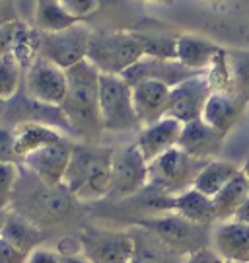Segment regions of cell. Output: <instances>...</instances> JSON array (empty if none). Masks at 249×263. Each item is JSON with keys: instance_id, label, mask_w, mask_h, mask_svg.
Returning a JSON list of instances; mask_svg holds the SVG:
<instances>
[{"instance_id": "obj_1", "label": "cell", "mask_w": 249, "mask_h": 263, "mask_svg": "<svg viewBox=\"0 0 249 263\" xmlns=\"http://www.w3.org/2000/svg\"><path fill=\"white\" fill-rule=\"evenodd\" d=\"M12 211H18L39 228L68 226L80 215V201L61 183L49 185L20 166V179L12 201Z\"/></svg>"}, {"instance_id": "obj_2", "label": "cell", "mask_w": 249, "mask_h": 263, "mask_svg": "<svg viewBox=\"0 0 249 263\" xmlns=\"http://www.w3.org/2000/svg\"><path fill=\"white\" fill-rule=\"evenodd\" d=\"M68 90L61 104L72 135L84 142H98L103 133L100 113V76L102 72L86 59L66 70Z\"/></svg>"}, {"instance_id": "obj_3", "label": "cell", "mask_w": 249, "mask_h": 263, "mask_svg": "<svg viewBox=\"0 0 249 263\" xmlns=\"http://www.w3.org/2000/svg\"><path fill=\"white\" fill-rule=\"evenodd\" d=\"M113 152V148L100 146L98 142L74 144L63 185L80 203H95L107 197Z\"/></svg>"}, {"instance_id": "obj_4", "label": "cell", "mask_w": 249, "mask_h": 263, "mask_svg": "<svg viewBox=\"0 0 249 263\" xmlns=\"http://www.w3.org/2000/svg\"><path fill=\"white\" fill-rule=\"evenodd\" d=\"M144 57V47L130 29H92L88 61L102 74H123Z\"/></svg>"}, {"instance_id": "obj_5", "label": "cell", "mask_w": 249, "mask_h": 263, "mask_svg": "<svg viewBox=\"0 0 249 263\" xmlns=\"http://www.w3.org/2000/svg\"><path fill=\"white\" fill-rule=\"evenodd\" d=\"M129 226L146 228L156 234L162 242L174 248L181 255H191L197 250L208 248L213 242V226H203L191 222L177 213H162V215L137 218Z\"/></svg>"}, {"instance_id": "obj_6", "label": "cell", "mask_w": 249, "mask_h": 263, "mask_svg": "<svg viewBox=\"0 0 249 263\" xmlns=\"http://www.w3.org/2000/svg\"><path fill=\"white\" fill-rule=\"evenodd\" d=\"M100 113L103 131H140L142 125L132 104V86L121 74L100 76Z\"/></svg>"}, {"instance_id": "obj_7", "label": "cell", "mask_w": 249, "mask_h": 263, "mask_svg": "<svg viewBox=\"0 0 249 263\" xmlns=\"http://www.w3.org/2000/svg\"><path fill=\"white\" fill-rule=\"evenodd\" d=\"M206 162L210 160L193 158L176 146L148 164V185L166 195H179L193 187L195 179Z\"/></svg>"}, {"instance_id": "obj_8", "label": "cell", "mask_w": 249, "mask_h": 263, "mask_svg": "<svg viewBox=\"0 0 249 263\" xmlns=\"http://www.w3.org/2000/svg\"><path fill=\"white\" fill-rule=\"evenodd\" d=\"M148 185V162L144 160L139 146L132 142L125 148L113 152L111 162L109 191L103 201H123Z\"/></svg>"}, {"instance_id": "obj_9", "label": "cell", "mask_w": 249, "mask_h": 263, "mask_svg": "<svg viewBox=\"0 0 249 263\" xmlns=\"http://www.w3.org/2000/svg\"><path fill=\"white\" fill-rule=\"evenodd\" d=\"M82 254L92 263H130L135 242L127 230L84 226L80 232Z\"/></svg>"}, {"instance_id": "obj_10", "label": "cell", "mask_w": 249, "mask_h": 263, "mask_svg": "<svg viewBox=\"0 0 249 263\" xmlns=\"http://www.w3.org/2000/svg\"><path fill=\"white\" fill-rule=\"evenodd\" d=\"M90 37H92V29L82 22H78L70 28L63 29V31L43 33L39 55L53 61L61 68L68 70L74 65L88 59Z\"/></svg>"}, {"instance_id": "obj_11", "label": "cell", "mask_w": 249, "mask_h": 263, "mask_svg": "<svg viewBox=\"0 0 249 263\" xmlns=\"http://www.w3.org/2000/svg\"><path fill=\"white\" fill-rule=\"evenodd\" d=\"M0 123H4L8 127H16L20 123H43L56 131L74 137L72 127L66 119L65 111L61 109V105L37 102L24 92V88L12 100L6 102V109H4V115L0 117Z\"/></svg>"}, {"instance_id": "obj_12", "label": "cell", "mask_w": 249, "mask_h": 263, "mask_svg": "<svg viewBox=\"0 0 249 263\" xmlns=\"http://www.w3.org/2000/svg\"><path fill=\"white\" fill-rule=\"evenodd\" d=\"M68 90L66 70L45 57H37L24 76V92L37 102L61 105Z\"/></svg>"}, {"instance_id": "obj_13", "label": "cell", "mask_w": 249, "mask_h": 263, "mask_svg": "<svg viewBox=\"0 0 249 263\" xmlns=\"http://www.w3.org/2000/svg\"><path fill=\"white\" fill-rule=\"evenodd\" d=\"M74 144L76 142H72L68 137H63L53 144L29 152L22 162V166L49 185H61L72 158Z\"/></svg>"}, {"instance_id": "obj_14", "label": "cell", "mask_w": 249, "mask_h": 263, "mask_svg": "<svg viewBox=\"0 0 249 263\" xmlns=\"http://www.w3.org/2000/svg\"><path fill=\"white\" fill-rule=\"evenodd\" d=\"M213 84H210L206 72L197 74L181 82V84L174 86L171 94H169L167 117H174L181 123L201 119L204 105L208 102V98L213 96Z\"/></svg>"}, {"instance_id": "obj_15", "label": "cell", "mask_w": 249, "mask_h": 263, "mask_svg": "<svg viewBox=\"0 0 249 263\" xmlns=\"http://www.w3.org/2000/svg\"><path fill=\"white\" fill-rule=\"evenodd\" d=\"M197 74H203V72L185 66L177 59H156V57L144 55L130 68H127L121 76L130 86L144 82V80H156V82H162V84L174 88V86L181 84V82H185V80H189V78H193Z\"/></svg>"}, {"instance_id": "obj_16", "label": "cell", "mask_w": 249, "mask_h": 263, "mask_svg": "<svg viewBox=\"0 0 249 263\" xmlns=\"http://www.w3.org/2000/svg\"><path fill=\"white\" fill-rule=\"evenodd\" d=\"M226 137L228 135L214 129L213 125H208L201 117V119H195V121L183 123V131H181L177 146L193 158L214 160L224 148Z\"/></svg>"}, {"instance_id": "obj_17", "label": "cell", "mask_w": 249, "mask_h": 263, "mask_svg": "<svg viewBox=\"0 0 249 263\" xmlns=\"http://www.w3.org/2000/svg\"><path fill=\"white\" fill-rule=\"evenodd\" d=\"M181 131H183V123L174 119V117H164L152 125L142 127L137 135L135 144L139 146L144 160L150 164L152 160L162 156L164 152L176 148L179 137H181Z\"/></svg>"}, {"instance_id": "obj_18", "label": "cell", "mask_w": 249, "mask_h": 263, "mask_svg": "<svg viewBox=\"0 0 249 263\" xmlns=\"http://www.w3.org/2000/svg\"><path fill=\"white\" fill-rule=\"evenodd\" d=\"M171 88L156 80H144L132 86V104L142 127L167 117Z\"/></svg>"}, {"instance_id": "obj_19", "label": "cell", "mask_w": 249, "mask_h": 263, "mask_svg": "<svg viewBox=\"0 0 249 263\" xmlns=\"http://www.w3.org/2000/svg\"><path fill=\"white\" fill-rule=\"evenodd\" d=\"M249 100L230 92H213L204 105L203 119L224 135H230L243 119Z\"/></svg>"}, {"instance_id": "obj_20", "label": "cell", "mask_w": 249, "mask_h": 263, "mask_svg": "<svg viewBox=\"0 0 249 263\" xmlns=\"http://www.w3.org/2000/svg\"><path fill=\"white\" fill-rule=\"evenodd\" d=\"M213 250L224 261L249 263V224L224 220L213 228Z\"/></svg>"}, {"instance_id": "obj_21", "label": "cell", "mask_w": 249, "mask_h": 263, "mask_svg": "<svg viewBox=\"0 0 249 263\" xmlns=\"http://www.w3.org/2000/svg\"><path fill=\"white\" fill-rule=\"evenodd\" d=\"M129 232L135 242L130 263H185V255L169 248L146 228L129 226Z\"/></svg>"}, {"instance_id": "obj_22", "label": "cell", "mask_w": 249, "mask_h": 263, "mask_svg": "<svg viewBox=\"0 0 249 263\" xmlns=\"http://www.w3.org/2000/svg\"><path fill=\"white\" fill-rule=\"evenodd\" d=\"M222 49L210 39L199 37L193 33H179L177 39V61L183 63L185 66L199 70V72H206L214 59L218 57Z\"/></svg>"}, {"instance_id": "obj_23", "label": "cell", "mask_w": 249, "mask_h": 263, "mask_svg": "<svg viewBox=\"0 0 249 263\" xmlns=\"http://www.w3.org/2000/svg\"><path fill=\"white\" fill-rule=\"evenodd\" d=\"M171 213H177L187 220L203 226H214L218 222V215H216L213 197L204 195L195 187L187 189L179 195H174Z\"/></svg>"}, {"instance_id": "obj_24", "label": "cell", "mask_w": 249, "mask_h": 263, "mask_svg": "<svg viewBox=\"0 0 249 263\" xmlns=\"http://www.w3.org/2000/svg\"><path fill=\"white\" fill-rule=\"evenodd\" d=\"M2 238L8 240L12 246H16L24 254H31L39 246L47 240V234L43 228L29 220L28 216H24L18 211H10L6 226L2 230Z\"/></svg>"}, {"instance_id": "obj_25", "label": "cell", "mask_w": 249, "mask_h": 263, "mask_svg": "<svg viewBox=\"0 0 249 263\" xmlns=\"http://www.w3.org/2000/svg\"><path fill=\"white\" fill-rule=\"evenodd\" d=\"M249 197V179L240 170L234 178L224 185V187L213 197L214 207H216V215H218V222L224 220H232L240 207L247 201Z\"/></svg>"}, {"instance_id": "obj_26", "label": "cell", "mask_w": 249, "mask_h": 263, "mask_svg": "<svg viewBox=\"0 0 249 263\" xmlns=\"http://www.w3.org/2000/svg\"><path fill=\"white\" fill-rule=\"evenodd\" d=\"M14 135H16V148L22 156V162L29 152L39 151L47 144H53L66 137L61 131H56L49 125H43V123H20L14 127Z\"/></svg>"}, {"instance_id": "obj_27", "label": "cell", "mask_w": 249, "mask_h": 263, "mask_svg": "<svg viewBox=\"0 0 249 263\" xmlns=\"http://www.w3.org/2000/svg\"><path fill=\"white\" fill-rule=\"evenodd\" d=\"M130 31H135L137 37L140 39L146 57L177 59V39H179L181 31H167V29H164V26H160V29L135 28Z\"/></svg>"}, {"instance_id": "obj_28", "label": "cell", "mask_w": 249, "mask_h": 263, "mask_svg": "<svg viewBox=\"0 0 249 263\" xmlns=\"http://www.w3.org/2000/svg\"><path fill=\"white\" fill-rule=\"evenodd\" d=\"M240 170L241 168L238 164L228 162V160H210V162H206V166L199 172L193 187L199 189L204 195H208V197H214Z\"/></svg>"}, {"instance_id": "obj_29", "label": "cell", "mask_w": 249, "mask_h": 263, "mask_svg": "<svg viewBox=\"0 0 249 263\" xmlns=\"http://www.w3.org/2000/svg\"><path fill=\"white\" fill-rule=\"evenodd\" d=\"M78 24V20L72 18L61 0H37L35 6V26L43 33H53V31H63Z\"/></svg>"}, {"instance_id": "obj_30", "label": "cell", "mask_w": 249, "mask_h": 263, "mask_svg": "<svg viewBox=\"0 0 249 263\" xmlns=\"http://www.w3.org/2000/svg\"><path fill=\"white\" fill-rule=\"evenodd\" d=\"M24 76H26V68L20 65L16 57L12 53L0 55V98L6 102L12 100L22 90Z\"/></svg>"}, {"instance_id": "obj_31", "label": "cell", "mask_w": 249, "mask_h": 263, "mask_svg": "<svg viewBox=\"0 0 249 263\" xmlns=\"http://www.w3.org/2000/svg\"><path fill=\"white\" fill-rule=\"evenodd\" d=\"M20 179V166L0 162V207L10 209L16 193V185Z\"/></svg>"}, {"instance_id": "obj_32", "label": "cell", "mask_w": 249, "mask_h": 263, "mask_svg": "<svg viewBox=\"0 0 249 263\" xmlns=\"http://www.w3.org/2000/svg\"><path fill=\"white\" fill-rule=\"evenodd\" d=\"M0 162L22 166V156L18 154V148H16L14 127H8L4 123H0Z\"/></svg>"}, {"instance_id": "obj_33", "label": "cell", "mask_w": 249, "mask_h": 263, "mask_svg": "<svg viewBox=\"0 0 249 263\" xmlns=\"http://www.w3.org/2000/svg\"><path fill=\"white\" fill-rule=\"evenodd\" d=\"M61 2L66 8V12L78 22H84L90 16H93L100 10V4H102V0H61Z\"/></svg>"}, {"instance_id": "obj_34", "label": "cell", "mask_w": 249, "mask_h": 263, "mask_svg": "<svg viewBox=\"0 0 249 263\" xmlns=\"http://www.w3.org/2000/svg\"><path fill=\"white\" fill-rule=\"evenodd\" d=\"M24 26V20H12L8 24L0 26V55H8L14 53L16 41H18L20 29Z\"/></svg>"}, {"instance_id": "obj_35", "label": "cell", "mask_w": 249, "mask_h": 263, "mask_svg": "<svg viewBox=\"0 0 249 263\" xmlns=\"http://www.w3.org/2000/svg\"><path fill=\"white\" fill-rule=\"evenodd\" d=\"M28 254H24L16 246H12L8 240L0 236V263H26Z\"/></svg>"}, {"instance_id": "obj_36", "label": "cell", "mask_w": 249, "mask_h": 263, "mask_svg": "<svg viewBox=\"0 0 249 263\" xmlns=\"http://www.w3.org/2000/svg\"><path fill=\"white\" fill-rule=\"evenodd\" d=\"M55 250L61 255H63V257L82 254V242H80V236L65 234L63 238H59V242H56V248H55Z\"/></svg>"}, {"instance_id": "obj_37", "label": "cell", "mask_w": 249, "mask_h": 263, "mask_svg": "<svg viewBox=\"0 0 249 263\" xmlns=\"http://www.w3.org/2000/svg\"><path fill=\"white\" fill-rule=\"evenodd\" d=\"M26 263H63V255L56 250H47V248H37L28 255Z\"/></svg>"}, {"instance_id": "obj_38", "label": "cell", "mask_w": 249, "mask_h": 263, "mask_svg": "<svg viewBox=\"0 0 249 263\" xmlns=\"http://www.w3.org/2000/svg\"><path fill=\"white\" fill-rule=\"evenodd\" d=\"M185 263H224L220 255L213 250V246L203 248V250H197L191 255L185 257Z\"/></svg>"}, {"instance_id": "obj_39", "label": "cell", "mask_w": 249, "mask_h": 263, "mask_svg": "<svg viewBox=\"0 0 249 263\" xmlns=\"http://www.w3.org/2000/svg\"><path fill=\"white\" fill-rule=\"evenodd\" d=\"M18 10H16V4L12 0H2L0 2V26L8 24L12 20H18Z\"/></svg>"}, {"instance_id": "obj_40", "label": "cell", "mask_w": 249, "mask_h": 263, "mask_svg": "<svg viewBox=\"0 0 249 263\" xmlns=\"http://www.w3.org/2000/svg\"><path fill=\"white\" fill-rule=\"evenodd\" d=\"M232 220H238V222H243V224H249V197L247 201L240 207V211L236 213V216Z\"/></svg>"}, {"instance_id": "obj_41", "label": "cell", "mask_w": 249, "mask_h": 263, "mask_svg": "<svg viewBox=\"0 0 249 263\" xmlns=\"http://www.w3.org/2000/svg\"><path fill=\"white\" fill-rule=\"evenodd\" d=\"M63 263H92L84 254L78 255H68V257H63Z\"/></svg>"}, {"instance_id": "obj_42", "label": "cell", "mask_w": 249, "mask_h": 263, "mask_svg": "<svg viewBox=\"0 0 249 263\" xmlns=\"http://www.w3.org/2000/svg\"><path fill=\"white\" fill-rule=\"evenodd\" d=\"M8 215H10V209H2V207H0V236H2V230H4V226H6Z\"/></svg>"}, {"instance_id": "obj_43", "label": "cell", "mask_w": 249, "mask_h": 263, "mask_svg": "<svg viewBox=\"0 0 249 263\" xmlns=\"http://www.w3.org/2000/svg\"><path fill=\"white\" fill-rule=\"evenodd\" d=\"M146 2H152V4H164V6H169V4H174L176 0H146Z\"/></svg>"}, {"instance_id": "obj_44", "label": "cell", "mask_w": 249, "mask_h": 263, "mask_svg": "<svg viewBox=\"0 0 249 263\" xmlns=\"http://www.w3.org/2000/svg\"><path fill=\"white\" fill-rule=\"evenodd\" d=\"M241 170H243V174H245V176H247V179H249V156L245 158V162H243Z\"/></svg>"}, {"instance_id": "obj_45", "label": "cell", "mask_w": 249, "mask_h": 263, "mask_svg": "<svg viewBox=\"0 0 249 263\" xmlns=\"http://www.w3.org/2000/svg\"><path fill=\"white\" fill-rule=\"evenodd\" d=\"M4 109H6V100H2V98H0V117L4 115Z\"/></svg>"}, {"instance_id": "obj_46", "label": "cell", "mask_w": 249, "mask_h": 263, "mask_svg": "<svg viewBox=\"0 0 249 263\" xmlns=\"http://www.w3.org/2000/svg\"><path fill=\"white\" fill-rule=\"evenodd\" d=\"M206 4H220V2H226V0H203Z\"/></svg>"}, {"instance_id": "obj_47", "label": "cell", "mask_w": 249, "mask_h": 263, "mask_svg": "<svg viewBox=\"0 0 249 263\" xmlns=\"http://www.w3.org/2000/svg\"><path fill=\"white\" fill-rule=\"evenodd\" d=\"M224 263H234V261H224Z\"/></svg>"}, {"instance_id": "obj_48", "label": "cell", "mask_w": 249, "mask_h": 263, "mask_svg": "<svg viewBox=\"0 0 249 263\" xmlns=\"http://www.w3.org/2000/svg\"><path fill=\"white\" fill-rule=\"evenodd\" d=\"M0 2H2V0H0Z\"/></svg>"}]
</instances>
